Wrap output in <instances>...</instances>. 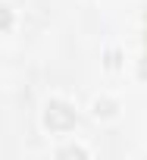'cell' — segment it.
I'll return each instance as SVG.
<instances>
[{"instance_id": "5", "label": "cell", "mask_w": 147, "mask_h": 160, "mask_svg": "<svg viewBox=\"0 0 147 160\" xmlns=\"http://www.w3.org/2000/svg\"><path fill=\"white\" fill-rule=\"evenodd\" d=\"M107 57H110V60H107V66H110V69H113V66H116V63H119V53H116V50H110V53H107Z\"/></svg>"}, {"instance_id": "2", "label": "cell", "mask_w": 147, "mask_h": 160, "mask_svg": "<svg viewBox=\"0 0 147 160\" xmlns=\"http://www.w3.org/2000/svg\"><path fill=\"white\" fill-rule=\"evenodd\" d=\"M94 113H97V116H113V113H116V104H113V101H97V104H94Z\"/></svg>"}, {"instance_id": "3", "label": "cell", "mask_w": 147, "mask_h": 160, "mask_svg": "<svg viewBox=\"0 0 147 160\" xmlns=\"http://www.w3.org/2000/svg\"><path fill=\"white\" fill-rule=\"evenodd\" d=\"M10 25H13V10L7 3H0V32H7Z\"/></svg>"}, {"instance_id": "4", "label": "cell", "mask_w": 147, "mask_h": 160, "mask_svg": "<svg viewBox=\"0 0 147 160\" xmlns=\"http://www.w3.org/2000/svg\"><path fill=\"white\" fill-rule=\"evenodd\" d=\"M59 157H88V151L85 148H63Z\"/></svg>"}, {"instance_id": "1", "label": "cell", "mask_w": 147, "mask_h": 160, "mask_svg": "<svg viewBox=\"0 0 147 160\" xmlns=\"http://www.w3.org/2000/svg\"><path fill=\"white\" fill-rule=\"evenodd\" d=\"M44 126L50 132H69L75 126V110L69 104H63V101H50L47 110H44Z\"/></svg>"}]
</instances>
